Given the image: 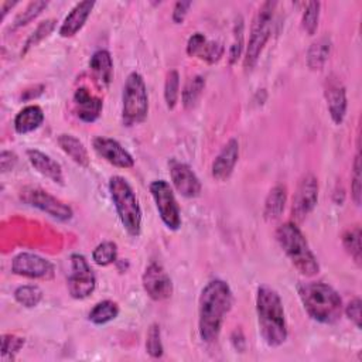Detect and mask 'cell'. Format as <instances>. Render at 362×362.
<instances>
[{"label": "cell", "instance_id": "obj_1", "mask_svg": "<svg viewBox=\"0 0 362 362\" xmlns=\"http://www.w3.org/2000/svg\"><path fill=\"white\" fill-rule=\"evenodd\" d=\"M233 304V294L229 284L215 279L202 288L198 301V329L205 342L218 339L226 314Z\"/></svg>", "mask_w": 362, "mask_h": 362}, {"label": "cell", "instance_id": "obj_2", "mask_svg": "<svg viewBox=\"0 0 362 362\" xmlns=\"http://www.w3.org/2000/svg\"><path fill=\"white\" fill-rule=\"evenodd\" d=\"M256 313L259 332L266 345L276 348L284 344L287 339V324L281 298L274 288L269 286L257 288Z\"/></svg>", "mask_w": 362, "mask_h": 362}, {"label": "cell", "instance_id": "obj_3", "mask_svg": "<svg viewBox=\"0 0 362 362\" xmlns=\"http://www.w3.org/2000/svg\"><path fill=\"white\" fill-rule=\"evenodd\" d=\"M298 296L304 310L313 320L321 324H334L339 320L342 313V300L327 283H303L298 286Z\"/></svg>", "mask_w": 362, "mask_h": 362}, {"label": "cell", "instance_id": "obj_4", "mask_svg": "<svg viewBox=\"0 0 362 362\" xmlns=\"http://www.w3.org/2000/svg\"><path fill=\"white\" fill-rule=\"evenodd\" d=\"M276 239L291 262V264L305 277H313L320 272L317 257L311 252L304 235L293 222H286L276 230Z\"/></svg>", "mask_w": 362, "mask_h": 362}, {"label": "cell", "instance_id": "obj_5", "mask_svg": "<svg viewBox=\"0 0 362 362\" xmlns=\"http://www.w3.org/2000/svg\"><path fill=\"white\" fill-rule=\"evenodd\" d=\"M109 192L126 232L132 236H139L141 230V208L132 185L126 178L113 175L109 180Z\"/></svg>", "mask_w": 362, "mask_h": 362}, {"label": "cell", "instance_id": "obj_6", "mask_svg": "<svg viewBox=\"0 0 362 362\" xmlns=\"http://www.w3.org/2000/svg\"><path fill=\"white\" fill-rule=\"evenodd\" d=\"M148 95L143 76L132 72L126 78L122 95V120L126 126L141 123L147 117Z\"/></svg>", "mask_w": 362, "mask_h": 362}, {"label": "cell", "instance_id": "obj_7", "mask_svg": "<svg viewBox=\"0 0 362 362\" xmlns=\"http://www.w3.org/2000/svg\"><path fill=\"white\" fill-rule=\"evenodd\" d=\"M276 6H277L276 1H264L260 4V7L257 8V11L253 17L252 27H250V35H249V41H247V47H246V54H245V59H243L245 69H252L256 65V62L270 37Z\"/></svg>", "mask_w": 362, "mask_h": 362}, {"label": "cell", "instance_id": "obj_8", "mask_svg": "<svg viewBox=\"0 0 362 362\" xmlns=\"http://www.w3.org/2000/svg\"><path fill=\"white\" fill-rule=\"evenodd\" d=\"M150 192L164 225L177 230L181 226V211L171 185L165 180H156L150 184Z\"/></svg>", "mask_w": 362, "mask_h": 362}, {"label": "cell", "instance_id": "obj_9", "mask_svg": "<svg viewBox=\"0 0 362 362\" xmlns=\"http://www.w3.org/2000/svg\"><path fill=\"white\" fill-rule=\"evenodd\" d=\"M96 287V277L85 256L71 255V273L68 276V291L72 298L83 300L89 297Z\"/></svg>", "mask_w": 362, "mask_h": 362}, {"label": "cell", "instance_id": "obj_10", "mask_svg": "<svg viewBox=\"0 0 362 362\" xmlns=\"http://www.w3.org/2000/svg\"><path fill=\"white\" fill-rule=\"evenodd\" d=\"M20 198L23 202L38 208L40 211L48 214L49 216L58 221H69L72 218V209L62 201L57 199L55 197L49 195L47 191L38 187H25L21 189Z\"/></svg>", "mask_w": 362, "mask_h": 362}, {"label": "cell", "instance_id": "obj_11", "mask_svg": "<svg viewBox=\"0 0 362 362\" xmlns=\"http://www.w3.org/2000/svg\"><path fill=\"white\" fill-rule=\"evenodd\" d=\"M11 272L17 276H23L28 279L51 280L55 274V267L49 260H47L42 256L23 252L13 259Z\"/></svg>", "mask_w": 362, "mask_h": 362}, {"label": "cell", "instance_id": "obj_12", "mask_svg": "<svg viewBox=\"0 0 362 362\" xmlns=\"http://www.w3.org/2000/svg\"><path fill=\"white\" fill-rule=\"evenodd\" d=\"M318 199V181L313 174H305L298 181L293 197L291 215L296 221H303L314 209Z\"/></svg>", "mask_w": 362, "mask_h": 362}, {"label": "cell", "instance_id": "obj_13", "mask_svg": "<svg viewBox=\"0 0 362 362\" xmlns=\"http://www.w3.org/2000/svg\"><path fill=\"white\" fill-rule=\"evenodd\" d=\"M143 288L154 301H161L173 294V281L164 267L156 262L150 263L141 277Z\"/></svg>", "mask_w": 362, "mask_h": 362}, {"label": "cell", "instance_id": "obj_14", "mask_svg": "<svg viewBox=\"0 0 362 362\" xmlns=\"http://www.w3.org/2000/svg\"><path fill=\"white\" fill-rule=\"evenodd\" d=\"M170 175L174 188L185 198H195L201 194V181L192 168L181 161L171 160Z\"/></svg>", "mask_w": 362, "mask_h": 362}, {"label": "cell", "instance_id": "obj_15", "mask_svg": "<svg viewBox=\"0 0 362 362\" xmlns=\"http://www.w3.org/2000/svg\"><path fill=\"white\" fill-rule=\"evenodd\" d=\"M92 144L95 151L112 165L119 168H132L134 165L132 154L115 139L99 136L93 139Z\"/></svg>", "mask_w": 362, "mask_h": 362}, {"label": "cell", "instance_id": "obj_16", "mask_svg": "<svg viewBox=\"0 0 362 362\" xmlns=\"http://www.w3.org/2000/svg\"><path fill=\"white\" fill-rule=\"evenodd\" d=\"M324 95L329 116L335 124H341L346 113V92L345 86L335 75H329L324 85Z\"/></svg>", "mask_w": 362, "mask_h": 362}, {"label": "cell", "instance_id": "obj_17", "mask_svg": "<svg viewBox=\"0 0 362 362\" xmlns=\"http://www.w3.org/2000/svg\"><path fill=\"white\" fill-rule=\"evenodd\" d=\"M239 158V143L236 139L228 140L212 163V177L223 181L230 177Z\"/></svg>", "mask_w": 362, "mask_h": 362}, {"label": "cell", "instance_id": "obj_18", "mask_svg": "<svg viewBox=\"0 0 362 362\" xmlns=\"http://www.w3.org/2000/svg\"><path fill=\"white\" fill-rule=\"evenodd\" d=\"M74 103L76 116L86 123L95 122L103 109V103L99 98L93 96L86 88H78L74 93Z\"/></svg>", "mask_w": 362, "mask_h": 362}, {"label": "cell", "instance_id": "obj_19", "mask_svg": "<svg viewBox=\"0 0 362 362\" xmlns=\"http://www.w3.org/2000/svg\"><path fill=\"white\" fill-rule=\"evenodd\" d=\"M93 6H95V3L89 1V0L76 3L74 6V8L68 13L65 20L62 21V24L59 27V35L64 38L74 37L85 25Z\"/></svg>", "mask_w": 362, "mask_h": 362}, {"label": "cell", "instance_id": "obj_20", "mask_svg": "<svg viewBox=\"0 0 362 362\" xmlns=\"http://www.w3.org/2000/svg\"><path fill=\"white\" fill-rule=\"evenodd\" d=\"M27 158L31 163V165L44 177L49 178L51 181L57 184H64V174L59 163H57L52 157L48 154L37 150V148H30L27 150Z\"/></svg>", "mask_w": 362, "mask_h": 362}, {"label": "cell", "instance_id": "obj_21", "mask_svg": "<svg viewBox=\"0 0 362 362\" xmlns=\"http://www.w3.org/2000/svg\"><path fill=\"white\" fill-rule=\"evenodd\" d=\"M89 68L92 71L95 82L100 88H106L113 78V61L106 49H99L93 52L89 61Z\"/></svg>", "mask_w": 362, "mask_h": 362}, {"label": "cell", "instance_id": "obj_22", "mask_svg": "<svg viewBox=\"0 0 362 362\" xmlns=\"http://www.w3.org/2000/svg\"><path fill=\"white\" fill-rule=\"evenodd\" d=\"M44 122V112L37 105H28L23 107L14 117V129L20 134L30 133L41 126Z\"/></svg>", "mask_w": 362, "mask_h": 362}, {"label": "cell", "instance_id": "obj_23", "mask_svg": "<svg viewBox=\"0 0 362 362\" xmlns=\"http://www.w3.org/2000/svg\"><path fill=\"white\" fill-rule=\"evenodd\" d=\"M59 147L62 148V151L71 157L72 161H75L78 165L81 167H88L89 165V154L88 150L85 147V144L75 137L74 134H68V133H62L58 136L57 139Z\"/></svg>", "mask_w": 362, "mask_h": 362}, {"label": "cell", "instance_id": "obj_24", "mask_svg": "<svg viewBox=\"0 0 362 362\" xmlns=\"http://www.w3.org/2000/svg\"><path fill=\"white\" fill-rule=\"evenodd\" d=\"M286 187L284 185H276L270 189V192L266 197L264 201V208H263V215L267 221H274L277 219L286 206Z\"/></svg>", "mask_w": 362, "mask_h": 362}, {"label": "cell", "instance_id": "obj_25", "mask_svg": "<svg viewBox=\"0 0 362 362\" xmlns=\"http://www.w3.org/2000/svg\"><path fill=\"white\" fill-rule=\"evenodd\" d=\"M331 51V40L324 35L314 41L307 51V65L313 71L322 69Z\"/></svg>", "mask_w": 362, "mask_h": 362}, {"label": "cell", "instance_id": "obj_26", "mask_svg": "<svg viewBox=\"0 0 362 362\" xmlns=\"http://www.w3.org/2000/svg\"><path fill=\"white\" fill-rule=\"evenodd\" d=\"M119 315V305L112 300H103L95 304L89 313V321L96 325H103Z\"/></svg>", "mask_w": 362, "mask_h": 362}, {"label": "cell", "instance_id": "obj_27", "mask_svg": "<svg viewBox=\"0 0 362 362\" xmlns=\"http://www.w3.org/2000/svg\"><path fill=\"white\" fill-rule=\"evenodd\" d=\"M204 88H205V78L202 75H195L187 81L181 93V100L185 109H191L195 106Z\"/></svg>", "mask_w": 362, "mask_h": 362}, {"label": "cell", "instance_id": "obj_28", "mask_svg": "<svg viewBox=\"0 0 362 362\" xmlns=\"http://www.w3.org/2000/svg\"><path fill=\"white\" fill-rule=\"evenodd\" d=\"M14 298L25 308H33L42 300V290L35 284H24L14 290Z\"/></svg>", "mask_w": 362, "mask_h": 362}, {"label": "cell", "instance_id": "obj_29", "mask_svg": "<svg viewBox=\"0 0 362 362\" xmlns=\"http://www.w3.org/2000/svg\"><path fill=\"white\" fill-rule=\"evenodd\" d=\"M92 259L99 266H109L115 263L117 259V245L112 240L99 243L92 252Z\"/></svg>", "mask_w": 362, "mask_h": 362}, {"label": "cell", "instance_id": "obj_30", "mask_svg": "<svg viewBox=\"0 0 362 362\" xmlns=\"http://www.w3.org/2000/svg\"><path fill=\"white\" fill-rule=\"evenodd\" d=\"M55 20L54 18H48V20H44L41 21L37 28L28 35V38L25 40L24 42V47H23V51H21V55H24L25 52H28L33 47H35L38 42H41L44 38H47L55 28Z\"/></svg>", "mask_w": 362, "mask_h": 362}, {"label": "cell", "instance_id": "obj_31", "mask_svg": "<svg viewBox=\"0 0 362 362\" xmlns=\"http://www.w3.org/2000/svg\"><path fill=\"white\" fill-rule=\"evenodd\" d=\"M342 245L348 255L355 260V263L359 266L361 264V228L354 226L342 235Z\"/></svg>", "mask_w": 362, "mask_h": 362}, {"label": "cell", "instance_id": "obj_32", "mask_svg": "<svg viewBox=\"0 0 362 362\" xmlns=\"http://www.w3.org/2000/svg\"><path fill=\"white\" fill-rule=\"evenodd\" d=\"M48 6V1L44 0H35V1H30L25 8L23 11H20L17 14V17L14 18L13 27L18 28L23 25H27L28 23H31L34 18H37Z\"/></svg>", "mask_w": 362, "mask_h": 362}, {"label": "cell", "instance_id": "obj_33", "mask_svg": "<svg viewBox=\"0 0 362 362\" xmlns=\"http://www.w3.org/2000/svg\"><path fill=\"white\" fill-rule=\"evenodd\" d=\"M180 75L175 69H171L165 75L164 82V100L168 109H174L180 95Z\"/></svg>", "mask_w": 362, "mask_h": 362}, {"label": "cell", "instance_id": "obj_34", "mask_svg": "<svg viewBox=\"0 0 362 362\" xmlns=\"http://www.w3.org/2000/svg\"><path fill=\"white\" fill-rule=\"evenodd\" d=\"M320 8H321L320 1H310V3H307L305 8H304L301 25H303L304 31L310 35H314L317 31L318 20H320Z\"/></svg>", "mask_w": 362, "mask_h": 362}, {"label": "cell", "instance_id": "obj_35", "mask_svg": "<svg viewBox=\"0 0 362 362\" xmlns=\"http://www.w3.org/2000/svg\"><path fill=\"white\" fill-rule=\"evenodd\" d=\"M146 351L153 358H161L164 354L161 342V331L158 324H151L146 335Z\"/></svg>", "mask_w": 362, "mask_h": 362}, {"label": "cell", "instance_id": "obj_36", "mask_svg": "<svg viewBox=\"0 0 362 362\" xmlns=\"http://www.w3.org/2000/svg\"><path fill=\"white\" fill-rule=\"evenodd\" d=\"M243 51V20L239 17L233 27V41L229 49V64H235Z\"/></svg>", "mask_w": 362, "mask_h": 362}, {"label": "cell", "instance_id": "obj_37", "mask_svg": "<svg viewBox=\"0 0 362 362\" xmlns=\"http://www.w3.org/2000/svg\"><path fill=\"white\" fill-rule=\"evenodd\" d=\"M24 338L17 337L14 334H4L1 337V358L6 361V358H14V355L23 348Z\"/></svg>", "mask_w": 362, "mask_h": 362}, {"label": "cell", "instance_id": "obj_38", "mask_svg": "<svg viewBox=\"0 0 362 362\" xmlns=\"http://www.w3.org/2000/svg\"><path fill=\"white\" fill-rule=\"evenodd\" d=\"M223 51H225V48H223V45L221 42H218V41H206V44L204 45V48L201 49L198 57L201 59H204L205 62H208V64H215V62H218L222 58Z\"/></svg>", "mask_w": 362, "mask_h": 362}, {"label": "cell", "instance_id": "obj_39", "mask_svg": "<svg viewBox=\"0 0 362 362\" xmlns=\"http://www.w3.org/2000/svg\"><path fill=\"white\" fill-rule=\"evenodd\" d=\"M352 182H351V189H352V199L356 205H361V195H362V184H361V157L359 153H356L354 165H352Z\"/></svg>", "mask_w": 362, "mask_h": 362}, {"label": "cell", "instance_id": "obj_40", "mask_svg": "<svg viewBox=\"0 0 362 362\" xmlns=\"http://www.w3.org/2000/svg\"><path fill=\"white\" fill-rule=\"evenodd\" d=\"M361 298H358V297H355V298H352L349 303H348V305H346V308H345V314H346V317L356 325V328H361V321H362V317H361Z\"/></svg>", "mask_w": 362, "mask_h": 362}, {"label": "cell", "instance_id": "obj_41", "mask_svg": "<svg viewBox=\"0 0 362 362\" xmlns=\"http://www.w3.org/2000/svg\"><path fill=\"white\" fill-rule=\"evenodd\" d=\"M206 44V38L204 34L201 33H195L192 34L189 38H188V42H187V54L189 57H194V55H198L201 52V49L204 48V45Z\"/></svg>", "mask_w": 362, "mask_h": 362}, {"label": "cell", "instance_id": "obj_42", "mask_svg": "<svg viewBox=\"0 0 362 362\" xmlns=\"http://www.w3.org/2000/svg\"><path fill=\"white\" fill-rule=\"evenodd\" d=\"M191 6H192L191 1H177L173 8V21L175 24H181Z\"/></svg>", "mask_w": 362, "mask_h": 362}, {"label": "cell", "instance_id": "obj_43", "mask_svg": "<svg viewBox=\"0 0 362 362\" xmlns=\"http://www.w3.org/2000/svg\"><path fill=\"white\" fill-rule=\"evenodd\" d=\"M17 163V156L11 151H7V150H3L1 154H0V167H1V173H7L10 170L14 168Z\"/></svg>", "mask_w": 362, "mask_h": 362}, {"label": "cell", "instance_id": "obj_44", "mask_svg": "<svg viewBox=\"0 0 362 362\" xmlns=\"http://www.w3.org/2000/svg\"><path fill=\"white\" fill-rule=\"evenodd\" d=\"M17 4V1H3L1 3V7H0V11H1V18H4L6 17V14H7V10L8 8H11L13 6H16Z\"/></svg>", "mask_w": 362, "mask_h": 362}]
</instances>
